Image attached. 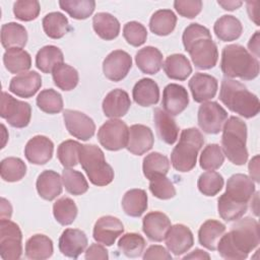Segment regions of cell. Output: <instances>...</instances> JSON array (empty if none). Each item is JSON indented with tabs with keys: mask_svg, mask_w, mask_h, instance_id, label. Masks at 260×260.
<instances>
[{
	"mask_svg": "<svg viewBox=\"0 0 260 260\" xmlns=\"http://www.w3.org/2000/svg\"><path fill=\"white\" fill-rule=\"evenodd\" d=\"M260 242L259 223L250 216L239 218L220 238L216 250L224 259H246Z\"/></svg>",
	"mask_w": 260,
	"mask_h": 260,
	"instance_id": "6da1fadb",
	"label": "cell"
},
{
	"mask_svg": "<svg viewBox=\"0 0 260 260\" xmlns=\"http://www.w3.org/2000/svg\"><path fill=\"white\" fill-rule=\"evenodd\" d=\"M182 41L197 69L207 70L216 65L218 51L207 27L199 23L189 24L183 32Z\"/></svg>",
	"mask_w": 260,
	"mask_h": 260,
	"instance_id": "7a4b0ae2",
	"label": "cell"
},
{
	"mask_svg": "<svg viewBox=\"0 0 260 260\" xmlns=\"http://www.w3.org/2000/svg\"><path fill=\"white\" fill-rule=\"evenodd\" d=\"M220 69L226 78L252 80L259 74V61L243 46L231 44L222 49Z\"/></svg>",
	"mask_w": 260,
	"mask_h": 260,
	"instance_id": "3957f363",
	"label": "cell"
},
{
	"mask_svg": "<svg viewBox=\"0 0 260 260\" xmlns=\"http://www.w3.org/2000/svg\"><path fill=\"white\" fill-rule=\"evenodd\" d=\"M219 100L232 112L250 119L258 115L260 103L256 94L235 79L223 78L219 89Z\"/></svg>",
	"mask_w": 260,
	"mask_h": 260,
	"instance_id": "277c9868",
	"label": "cell"
},
{
	"mask_svg": "<svg viewBox=\"0 0 260 260\" xmlns=\"http://www.w3.org/2000/svg\"><path fill=\"white\" fill-rule=\"evenodd\" d=\"M221 136V149L228 159L236 166H243L248 159L247 125L239 117H230L223 127Z\"/></svg>",
	"mask_w": 260,
	"mask_h": 260,
	"instance_id": "5b68a950",
	"label": "cell"
},
{
	"mask_svg": "<svg viewBox=\"0 0 260 260\" xmlns=\"http://www.w3.org/2000/svg\"><path fill=\"white\" fill-rule=\"evenodd\" d=\"M203 144L204 137L197 128L184 129L171 153L174 169L181 173L190 172L196 166L198 152Z\"/></svg>",
	"mask_w": 260,
	"mask_h": 260,
	"instance_id": "8992f818",
	"label": "cell"
},
{
	"mask_svg": "<svg viewBox=\"0 0 260 260\" xmlns=\"http://www.w3.org/2000/svg\"><path fill=\"white\" fill-rule=\"evenodd\" d=\"M79 162L91 184L107 186L114 180V171L106 161L103 150L94 144H80Z\"/></svg>",
	"mask_w": 260,
	"mask_h": 260,
	"instance_id": "52a82bcc",
	"label": "cell"
},
{
	"mask_svg": "<svg viewBox=\"0 0 260 260\" xmlns=\"http://www.w3.org/2000/svg\"><path fill=\"white\" fill-rule=\"evenodd\" d=\"M22 255V234L10 219L0 221V256L3 260H17Z\"/></svg>",
	"mask_w": 260,
	"mask_h": 260,
	"instance_id": "ba28073f",
	"label": "cell"
},
{
	"mask_svg": "<svg viewBox=\"0 0 260 260\" xmlns=\"http://www.w3.org/2000/svg\"><path fill=\"white\" fill-rule=\"evenodd\" d=\"M0 116L14 128L26 127L31 118V108L28 103L18 101L5 91H2Z\"/></svg>",
	"mask_w": 260,
	"mask_h": 260,
	"instance_id": "9c48e42d",
	"label": "cell"
},
{
	"mask_svg": "<svg viewBox=\"0 0 260 260\" xmlns=\"http://www.w3.org/2000/svg\"><path fill=\"white\" fill-rule=\"evenodd\" d=\"M129 128L125 122L119 119L106 121L98 131V139L102 146L111 151L125 148L128 142Z\"/></svg>",
	"mask_w": 260,
	"mask_h": 260,
	"instance_id": "30bf717a",
	"label": "cell"
},
{
	"mask_svg": "<svg viewBox=\"0 0 260 260\" xmlns=\"http://www.w3.org/2000/svg\"><path fill=\"white\" fill-rule=\"evenodd\" d=\"M228 120L226 111L216 102H205L198 110V125L207 134H217Z\"/></svg>",
	"mask_w": 260,
	"mask_h": 260,
	"instance_id": "8fae6325",
	"label": "cell"
},
{
	"mask_svg": "<svg viewBox=\"0 0 260 260\" xmlns=\"http://www.w3.org/2000/svg\"><path fill=\"white\" fill-rule=\"evenodd\" d=\"M63 119L66 129L75 138L86 141L95 132L93 120L82 112L67 109L63 112Z\"/></svg>",
	"mask_w": 260,
	"mask_h": 260,
	"instance_id": "7c38bea8",
	"label": "cell"
},
{
	"mask_svg": "<svg viewBox=\"0 0 260 260\" xmlns=\"http://www.w3.org/2000/svg\"><path fill=\"white\" fill-rule=\"evenodd\" d=\"M132 67L131 56L123 50L111 52L103 62L104 75L111 81L124 79Z\"/></svg>",
	"mask_w": 260,
	"mask_h": 260,
	"instance_id": "4fadbf2b",
	"label": "cell"
},
{
	"mask_svg": "<svg viewBox=\"0 0 260 260\" xmlns=\"http://www.w3.org/2000/svg\"><path fill=\"white\" fill-rule=\"evenodd\" d=\"M123 232L124 225L119 218L112 215H105L95 221L92 236L98 243L105 246H112Z\"/></svg>",
	"mask_w": 260,
	"mask_h": 260,
	"instance_id": "5bb4252c",
	"label": "cell"
},
{
	"mask_svg": "<svg viewBox=\"0 0 260 260\" xmlns=\"http://www.w3.org/2000/svg\"><path fill=\"white\" fill-rule=\"evenodd\" d=\"M189 105L187 89L177 83L168 84L162 91V110L171 116H178Z\"/></svg>",
	"mask_w": 260,
	"mask_h": 260,
	"instance_id": "9a60e30c",
	"label": "cell"
},
{
	"mask_svg": "<svg viewBox=\"0 0 260 260\" xmlns=\"http://www.w3.org/2000/svg\"><path fill=\"white\" fill-rule=\"evenodd\" d=\"M165 241L168 250L176 256H180L188 252L194 244V238L191 230L181 223L174 224L170 228Z\"/></svg>",
	"mask_w": 260,
	"mask_h": 260,
	"instance_id": "2e32d148",
	"label": "cell"
},
{
	"mask_svg": "<svg viewBox=\"0 0 260 260\" xmlns=\"http://www.w3.org/2000/svg\"><path fill=\"white\" fill-rule=\"evenodd\" d=\"M54 143L44 135H37L30 138L24 147L26 159L34 165H45L53 156Z\"/></svg>",
	"mask_w": 260,
	"mask_h": 260,
	"instance_id": "e0dca14e",
	"label": "cell"
},
{
	"mask_svg": "<svg viewBox=\"0 0 260 260\" xmlns=\"http://www.w3.org/2000/svg\"><path fill=\"white\" fill-rule=\"evenodd\" d=\"M188 85L196 103H205L213 99L218 88V82L215 77L199 72L191 77Z\"/></svg>",
	"mask_w": 260,
	"mask_h": 260,
	"instance_id": "ac0fdd59",
	"label": "cell"
},
{
	"mask_svg": "<svg viewBox=\"0 0 260 260\" xmlns=\"http://www.w3.org/2000/svg\"><path fill=\"white\" fill-rule=\"evenodd\" d=\"M87 243L84 232L78 229H66L60 236L59 250L64 256L77 259L85 251Z\"/></svg>",
	"mask_w": 260,
	"mask_h": 260,
	"instance_id": "d6986e66",
	"label": "cell"
},
{
	"mask_svg": "<svg viewBox=\"0 0 260 260\" xmlns=\"http://www.w3.org/2000/svg\"><path fill=\"white\" fill-rule=\"evenodd\" d=\"M153 143V133L149 127L142 124H134L130 126L126 148L132 154H144L152 148Z\"/></svg>",
	"mask_w": 260,
	"mask_h": 260,
	"instance_id": "ffe728a7",
	"label": "cell"
},
{
	"mask_svg": "<svg viewBox=\"0 0 260 260\" xmlns=\"http://www.w3.org/2000/svg\"><path fill=\"white\" fill-rule=\"evenodd\" d=\"M224 193L235 201L248 203L255 193V184L247 175L235 174L228 179Z\"/></svg>",
	"mask_w": 260,
	"mask_h": 260,
	"instance_id": "44dd1931",
	"label": "cell"
},
{
	"mask_svg": "<svg viewBox=\"0 0 260 260\" xmlns=\"http://www.w3.org/2000/svg\"><path fill=\"white\" fill-rule=\"evenodd\" d=\"M171 226L170 218L161 211L148 212L142 220L143 233L152 242L164 241Z\"/></svg>",
	"mask_w": 260,
	"mask_h": 260,
	"instance_id": "7402d4cb",
	"label": "cell"
},
{
	"mask_svg": "<svg viewBox=\"0 0 260 260\" xmlns=\"http://www.w3.org/2000/svg\"><path fill=\"white\" fill-rule=\"evenodd\" d=\"M42 86V77L37 71H26L14 76L9 83V90L19 98L28 99Z\"/></svg>",
	"mask_w": 260,
	"mask_h": 260,
	"instance_id": "603a6c76",
	"label": "cell"
},
{
	"mask_svg": "<svg viewBox=\"0 0 260 260\" xmlns=\"http://www.w3.org/2000/svg\"><path fill=\"white\" fill-rule=\"evenodd\" d=\"M131 107V100L127 91L116 88L111 90L103 101V112L106 117L118 119L125 116Z\"/></svg>",
	"mask_w": 260,
	"mask_h": 260,
	"instance_id": "cb8c5ba5",
	"label": "cell"
},
{
	"mask_svg": "<svg viewBox=\"0 0 260 260\" xmlns=\"http://www.w3.org/2000/svg\"><path fill=\"white\" fill-rule=\"evenodd\" d=\"M62 177L52 170L42 172L36 183L39 195L48 201H52L62 193Z\"/></svg>",
	"mask_w": 260,
	"mask_h": 260,
	"instance_id": "d4e9b609",
	"label": "cell"
},
{
	"mask_svg": "<svg viewBox=\"0 0 260 260\" xmlns=\"http://www.w3.org/2000/svg\"><path fill=\"white\" fill-rule=\"evenodd\" d=\"M153 120L155 130L160 138L167 144H174L179 135V127L171 115L160 108H155L153 111Z\"/></svg>",
	"mask_w": 260,
	"mask_h": 260,
	"instance_id": "484cf974",
	"label": "cell"
},
{
	"mask_svg": "<svg viewBox=\"0 0 260 260\" xmlns=\"http://www.w3.org/2000/svg\"><path fill=\"white\" fill-rule=\"evenodd\" d=\"M132 96L134 102L141 107L156 105L159 100L158 85L151 78H142L135 83Z\"/></svg>",
	"mask_w": 260,
	"mask_h": 260,
	"instance_id": "4316f807",
	"label": "cell"
},
{
	"mask_svg": "<svg viewBox=\"0 0 260 260\" xmlns=\"http://www.w3.org/2000/svg\"><path fill=\"white\" fill-rule=\"evenodd\" d=\"M135 62L141 72L156 74L162 67V54L157 48L146 46L136 53Z\"/></svg>",
	"mask_w": 260,
	"mask_h": 260,
	"instance_id": "83f0119b",
	"label": "cell"
},
{
	"mask_svg": "<svg viewBox=\"0 0 260 260\" xmlns=\"http://www.w3.org/2000/svg\"><path fill=\"white\" fill-rule=\"evenodd\" d=\"M225 233V225L215 219H207L198 231V241L201 246L210 251H215L220 238Z\"/></svg>",
	"mask_w": 260,
	"mask_h": 260,
	"instance_id": "f1b7e54d",
	"label": "cell"
},
{
	"mask_svg": "<svg viewBox=\"0 0 260 260\" xmlns=\"http://www.w3.org/2000/svg\"><path fill=\"white\" fill-rule=\"evenodd\" d=\"M92 27L95 34L103 40L112 41L119 36L120 22L108 12H99L92 18Z\"/></svg>",
	"mask_w": 260,
	"mask_h": 260,
	"instance_id": "f546056e",
	"label": "cell"
},
{
	"mask_svg": "<svg viewBox=\"0 0 260 260\" xmlns=\"http://www.w3.org/2000/svg\"><path fill=\"white\" fill-rule=\"evenodd\" d=\"M213 31L217 39L222 42L238 40L243 31L241 21L234 15L220 16L213 25Z\"/></svg>",
	"mask_w": 260,
	"mask_h": 260,
	"instance_id": "4dcf8cb0",
	"label": "cell"
},
{
	"mask_svg": "<svg viewBox=\"0 0 260 260\" xmlns=\"http://www.w3.org/2000/svg\"><path fill=\"white\" fill-rule=\"evenodd\" d=\"M54 251L52 240L43 234L30 237L25 243V256L31 260H45L52 256Z\"/></svg>",
	"mask_w": 260,
	"mask_h": 260,
	"instance_id": "1f68e13d",
	"label": "cell"
},
{
	"mask_svg": "<svg viewBox=\"0 0 260 260\" xmlns=\"http://www.w3.org/2000/svg\"><path fill=\"white\" fill-rule=\"evenodd\" d=\"M162 67L167 76L175 80H186L192 73L190 61L183 54H173L168 56Z\"/></svg>",
	"mask_w": 260,
	"mask_h": 260,
	"instance_id": "d6a6232c",
	"label": "cell"
},
{
	"mask_svg": "<svg viewBox=\"0 0 260 260\" xmlns=\"http://www.w3.org/2000/svg\"><path fill=\"white\" fill-rule=\"evenodd\" d=\"M147 194L142 189L128 190L122 198L124 212L132 217H139L147 209Z\"/></svg>",
	"mask_w": 260,
	"mask_h": 260,
	"instance_id": "836d02e7",
	"label": "cell"
},
{
	"mask_svg": "<svg viewBox=\"0 0 260 260\" xmlns=\"http://www.w3.org/2000/svg\"><path fill=\"white\" fill-rule=\"evenodd\" d=\"M27 42L25 27L17 22H8L1 26V44L5 49L23 48Z\"/></svg>",
	"mask_w": 260,
	"mask_h": 260,
	"instance_id": "e575fe53",
	"label": "cell"
},
{
	"mask_svg": "<svg viewBox=\"0 0 260 260\" xmlns=\"http://www.w3.org/2000/svg\"><path fill=\"white\" fill-rule=\"evenodd\" d=\"M5 68L13 74L26 72L31 66L30 55L21 48H11L5 51L3 55Z\"/></svg>",
	"mask_w": 260,
	"mask_h": 260,
	"instance_id": "d590c367",
	"label": "cell"
},
{
	"mask_svg": "<svg viewBox=\"0 0 260 260\" xmlns=\"http://www.w3.org/2000/svg\"><path fill=\"white\" fill-rule=\"evenodd\" d=\"M177 16L171 9L155 11L149 20V28L156 36H168L176 27Z\"/></svg>",
	"mask_w": 260,
	"mask_h": 260,
	"instance_id": "8d00e7d4",
	"label": "cell"
},
{
	"mask_svg": "<svg viewBox=\"0 0 260 260\" xmlns=\"http://www.w3.org/2000/svg\"><path fill=\"white\" fill-rule=\"evenodd\" d=\"M64 56L62 51L53 45L41 48L36 56V66L43 73H52L53 69L63 63Z\"/></svg>",
	"mask_w": 260,
	"mask_h": 260,
	"instance_id": "74e56055",
	"label": "cell"
},
{
	"mask_svg": "<svg viewBox=\"0 0 260 260\" xmlns=\"http://www.w3.org/2000/svg\"><path fill=\"white\" fill-rule=\"evenodd\" d=\"M46 35L54 40L63 38L69 30L68 18L61 12H50L46 14L42 21Z\"/></svg>",
	"mask_w": 260,
	"mask_h": 260,
	"instance_id": "f35d334b",
	"label": "cell"
},
{
	"mask_svg": "<svg viewBox=\"0 0 260 260\" xmlns=\"http://www.w3.org/2000/svg\"><path fill=\"white\" fill-rule=\"evenodd\" d=\"M143 174L149 181L158 176H166L170 170L169 158L159 152H150L143 158Z\"/></svg>",
	"mask_w": 260,
	"mask_h": 260,
	"instance_id": "ab89813d",
	"label": "cell"
},
{
	"mask_svg": "<svg viewBox=\"0 0 260 260\" xmlns=\"http://www.w3.org/2000/svg\"><path fill=\"white\" fill-rule=\"evenodd\" d=\"M52 77L55 85L64 91L74 89L79 81L77 70L66 63L57 65L52 71Z\"/></svg>",
	"mask_w": 260,
	"mask_h": 260,
	"instance_id": "60d3db41",
	"label": "cell"
},
{
	"mask_svg": "<svg viewBox=\"0 0 260 260\" xmlns=\"http://www.w3.org/2000/svg\"><path fill=\"white\" fill-rule=\"evenodd\" d=\"M247 209L248 203L235 201L225 193L221 194L217 200L218 214L225 221H236L246 213Z\"/></svg>",
	"mask_w": 260,
	"mask_h": 260,
	"instance_id": "b9f144b4",
	"label": "cell"
},
{
	"mask_svg": "<svg viewBox=\"0 0 260 260\" xmlns=\"http://www.w3.org/2000/svg\"><path fill=\"white\" fill-rule=\"evenodd\" d=\"M26 174V165L19 157H6L0 164L1 178L6 182L20 181Z\"/></svg>",
	"mask_w": 260,
	"mask_h": 260,
	"instance_id": "7bdbcfd3",
	"label": "cell"
},
{
	"mask_svg": "<svg viewBox=\"0 0 260 260\" xmlns=\"http://www.w3.org/2000/svg\"><path fill=\"white\" fill-rule=\"evenodd\" d=\"M59 5L72 18L81 20L86 19L92 14L95 2L93 0H61Z\"/></svg>",
	"mask_w": 260,
	"mask_h": 260,
	"instance_id": "ee69618b",
	"label": "cell"
},
{
	"mask_svg": "<svg viewBox=\"0 0 260 260\" xmlns=\"http://www.w3.org/2000/svg\"><path fill=\"white\" fill-rule=\"evenodd\" d=\"M77 206L69 197H61L53 204L55 219L62 225L71 224L77 216Z\"/></svg>",
	"mask_w": 260,
	"mask_h": 260,
	"instance_id": "f6af8a7d",
	"label": "cell"
},
{
	"mask_svg": "<svg viewBox=\"0 0 260 260\" xmlns=\"http://www.w3.org/2000/svg\"><path fill=\"white\" fill-rule=\"evenodd\" d=\"M146 246L144 238L136 233H127L118 241L119 250L129 258L139 257Z\"/></svg>",
	"mask_w": 260,
	"mask_h": 260,
	"instance_id": "bcb514c9",
	"label": "cell"
},
{
	"mask_svg": "<svg viewBox=\"0 0 260 260\" xmlns=\"http://www.w3.org/2000/svg\"><path fill=\"white\" fill-rule=\"evenodd\" d=\"M62 182L66 191L75 196L82 195L88 190V183L83 174L72 169L63 170Z\"/></svg>",
	"mask_w": 260,
	"mask_h": 260,
	"instance_id": "7dc6e473",
	"label": "cell"
},
{
	"mask_svg": "<svg viewBox=\"0 0 260 260\" xmlns=\"http://www.w3.org/2000/svg\"><path fill=\"white\" fill-rule=\"evenodd\" d=\"M37 106L47 114H58L63 110L62 95L55 89H44L37 96Z\"/></svg>",
	"mask_w": 260,
	"mask_h": 260,
	"instance_id": "c3c4849f",
	"label": "cell"
},
{
	"mask_svg": "<svg viewBox=\"0 0 260 260\" xmlns=\"http://www.w3.org/2000/svg\"><path fill=\"white\" fill-rule=\"evenodd\" d=\"M224 161V154L221 147L216 143L207 144L199 158L200 167L205 171H214L219 169Z\"/></svg>",
	"mask_w": 260,
	"mask_h": 260,
	"instance_id": "681fc988",
	"label": "cell"
},
{
	"mask_svg": "<svg viewBox=\"0 0 260 260\" xmlns=\"http://www.w3.org/2000/svg\"><path fill=\"white\" fill-rule=\"evenodd\" d=\"M222 176L214 171H207L198 178L197 187L205 196H215L223 187Z\"/></svg>",
	"mask_w": 260,
	"mask_h": 260,
	"instance_id": "f907efd6",
	"label": "cell"
},
{
	"mask_svg": "<svg viewBox=\"0 0 260 260\" xmlns=\"http://www.w3.org/2000/svg\"><path fill=\"white\" fill-rule=\"evenodd\" d=\"M79 142L71 139L63 141L58 146L57 157L64 168L70 169L79 162Z\"/></svg>",
	"mask_w": 260,
	"mask_h": 260,
	"instance_id": "816d5d0a",
	"label": "cell"
},
{
	"mask_svg": "<svg viewBox=\"0 0 260 260\" xmlns=\"http://www.w3.org/2000/svg\"><path fill=\"white\" fill-rule=\"evenodd\" d=\"M41 11V6L37 0H18L13 4L14 16L21 21L36 19Z\"/></svg>",
	"mask_w": 260,
	"mask_h": 260,
	"instance_id": "f5cc1de1",
	"label": "cell"
},
{
	"mask_svg": "<svg viewBox=\"0 0 260 260\" xmlns=\"http://www.w3.org/2000/svg\"><path fill=\"white\" fill-rule=\"evenodd\" d=\"M149 190L154 197L161 200H168L176 196L175 186L166 176H158L150 180Z\"/></svg>",
	"mask_w": 260,
	"mask_h": 260,
	"instance_id": "db71d44e",
	"label": "cell"
},
{
	"mask_svg": "<svg viewBox=\"0 0 260 260\" xmlns=\"http://www.w3.org/2000/svg\"><path fill=\"white\" fill-rule=\"evenodd\" d=\"M123 37L129 45L139 47L145 43L147 39V30L140 22L129 21L124 24Z\"/></svg>",
	"mask_w": 260,
	"mask_h": 260,
	"instance_id": "11a10c76",
	"label": "cell"
},
{
	"mask_svg": "<svg viewBox=\"0 0 260 260\" xmlns=\"http://www.w3.org/2000/svg\"><path fill=\"white\" fill-rule=\"evenodd\" d=\"M202 5L200 0H176L174 2L176 11L186 18L196 17L201 12Z\"/></svg>",
	"mask_w": 260,
	"mask_h": 260,
	"instance_id": "9f6ffc18",
	"label": "cell"
},
{
	"mask_svg": "<svg viewBox=\"0 0 260 260\" xmlns=\"http://www.w3.org/2000/svg\"><path fill=\"white\" fill-rule=\"evenodd\" d=\"M142 258L144 260H148V259L171 260L172 255L169 253V251L165 247L159 246V245H152L146 249Z\"/></svg>",
	"mask_w": 260,
	"mask_h": 260,
	"instance_id": "6f0895ef",
	"label": "cell"
},
{
	"mask_svg": "<svg viewBox=\"0 0 260 260\" xmlns=\"http://www.w3.org/2000/svg\"><path fill=\"white\" fill-rule=\"evenodd\" d=\"M84 257L87 260H91V259L107 260V259H109V254H108L107 249L99 243V244L90 245L89 248L86 249Z\"/></svg>",
	"mask_w": 260,
	"mask_h": 260,
	"instance_id": "680465c9",
	"label": "cell"
},
{
	"mask_svg": "<svg viewBox=\"0 0 260 260\" xmlns=\"http://www.w3.org/2000/svg\"><path fill=\"white\" fill-rule=\"evenodd\" d=\"M248 169H249L250 178L258 183L259 182V155H255L253 158H251Z\"/></svg>",
	"mask_w": 260,
	"mask_h": 260,
	"instance_id": "91938a15",
	"label": "cell"
},
{
	"mask_svg": "<svg viewBox=\"0 0 260 260\" xmlns=\"http://www.w3.org/2000/svg\"><path fill=\"white\" fill-rule=\"evenodd\" d=\"M248 48L251 54L255 57H259V31H255V34L251 37L250 41L248 42Z\"/></svg>",
	"mask_w": 260,
	"mask_h": 260,
	"instance_id": "94428289",
	"label": "cell"
},
{
	"mask_svg": "<svg viewBox=\"0 0 260 260\" xmlns=\"http://www.w3.org/2000/svg\"><path fill=\"white\" fill-rule=\"evenodd\" d=\"M259 2L258 1H249L247 2V10H248V14L251 20H253L255 22L256 25H259V21H258V6Z\"/></svg>",
	"mask_w": 260,
	"mask_h": 260,
	"instance_id": "6125c7cd",
	"label": "cell"
},
{
	"mask_svg": "<svg viewBox=\"0 0 260 260\" xmlns=\"http://www.w3.org/2000/svg\"><path fill=\"white\" fill-rule=\"evenodd\" d=\"M12 214V207L8 200L1 198V219H10Z\"/></svg>",
	"mask_w": 260,
	"mask_h": 260,
	"instance_id": "be15d7a7",
	"label": "cell"
},
{
	"mask_svg": "<svg viewBox=\"0 0 260 260\" xmlns=\"http://www.w3.org/2000/svg\"><path fill=\"white\" fill-rule=\"evenodd\" d=\"M217 4L219 6H221L224 10H229V11H233L235 9H238L239 7L242 6L243 2L242 1H230V0H225V1H217Z\"/></svg>",
	"mask_w": 260,
	"mask_h": 260,
	"instance_id": "e7e4bbea",
	"label": "cell"
},
{
	"mask_svg": "<svg viewBox=\"0 0 260 260\" xmlns=\"http://www.w3.org/2000/svg\"><path fill=\"white\" fill-rule=\"evenodd\" d=\"M184 259H210V256L207 252L200 250V249H195L192 251L190 254L186 255L183 257Z\"/></svg>",
	"mask_w": 260,
	"mask_h": 260,
	"instance_id": "03108f58",
	"label": "cell"
}]
</instances>
